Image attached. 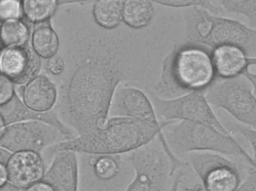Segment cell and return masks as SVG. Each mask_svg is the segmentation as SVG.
I'll list each match as a JSON object with an SVG mask.
<instances>
[{"instance_id":"cell-1","label":"cell","mask_w":256,"mask_h":191,"mask_svg":"<svg viewBox=\"0 0 256 191\" xmlns=\"http://www.w3.org/2000/svg\"><path fill=\"white\" fill-rule=\"evenodd\" d=\"M162 130L140 120L116 117L94 132L55 144L50 150L52 154L70 150L92 156L120 155L142 148L156 138L162 148L167 150L169 147L162 134Z\"/></svg>"},{"instance_id":"cell-2","label":"cell","mask_w":256,"mask_h":191,"mask_svg":"<svg viewBox=\"0 0 256 191\" xmlns=\"http://www.w3.org/2000/svg\"><path fill=\"white\" fill-rule=\"evenodd\" d=\"M216 79L211 54L202 46L176 44L163 60L154 96L164 100L204 91Z\"/></svg>"},{"instance_id":"cell-3","label":"cell","mask_w":256,"mask_h":191,"mask_svg":"<svg viewBox=\"0 0 256 191\" xmlns=\"http://www.w3.org/2000/svg\"><path fill=\"white\" fill-rule=\"evenodd\" d=\"M184 20L182 43L212 50L221 46H234L248 58H256V29L237 20L214 15L202 8H186Z\"/></svg>"},{"instance_id":"cell-4","label":"cell","mask_w":256,"mask_h":191,"mask_svg":"<svg viewBox=\"0 0 256 191\" xmlns=\"http://www.w3.org/2000/svg\"><path fill=\"white\" fill-rule=\"evenodd\" d=\"M172 154L178 156L198 152L242 157L256 168V158L250 156L235 139L204 124L194 122L172 121L162 130Z\"/></svg>"},{"instance_id":"cell-5","label":"cell","mask_w":256,"mask_h":191,"mask_svg":"<svg viewBox=\"0 0 256 191\" xmlns=\"http://www.w3.org/2000/svg\"><path fill=\"white\" fill-rule=\"evenodd\" d=\"M204 95L210 105L224 110L240 122L256 130V86L245 77L216 78L204 90Z\"/></svg>"},{"instance_id":"cell-6","label":"cell","mask_w":256,"mask_h":191,"mask_svg":"<svg viewBox=\"0 0 256 191\" xmlns=\"http://www.w3.org/2000/svg\"><path fill=\"white\" fill-rule=\"evenodd\" d=\"M154 142L129 156L135 176L126 191H170L174 184L176 170L161 144L159 147Z\"/></svg>"},{"instance_id":"cell-7","label":"cell","mask_w":256,"mask_h":191,"mask_svg":"<svg viewBox=\"0 0 256 191\" xmlns=\"http://www.w3.org/2000/svg\"><path fill=\"white\" fill-rule=\"evenodd\" d=\"M150 100L156 116L162 122L186 120L208 126L223 134L234 136L220 122L212 110L204 95V91L192 92L179 98L164 100L148 92Z\"/></svg>"},{"instance_id":"cell-8","label":"cell","mask_w":256,"mask_h":191,"mask_svg":"<svg viewBox=\"0 0 256 191\" xmlns=\"http://www.w3.org/2000/svg\"><path fill=\"white\" fill-rule=\"evenodd\" d=\"M189 160L205 191H235L240 186V172L226 156L198 152L190 153Z\"/></svg>"},{"instance_id":"cell-9","label":"cell","mask_w":256,"mask_h":191,"mask_svg":"<svg viewBox=\"0 0 256 191\" xmlns=\"http://www.w3.org/2000/svg\"><path fill=\"white\" fill-rule=\"evenodd\" d=\"M56 137L54 128L45 124L38 122L16 123L6 126L0 147L12 154L22 151L40 153L52 146Z\"/></svg>"},{"instance_id":"cell-10","label":"cell","mask_w":256,"mask_h":191,"mask_svg":"<svg viewBox=\"0 0 256 191\" xmlns=\"http://www.w3.org/2000/svg\"><path fill=\"white\" fill-rule=\"evenodd\" d=\"M8 182L24 190L42 180L46 168L40 153L22 151L12 154L6 162Z\"/></svg>"},{"instance_id":"cell-11","label":"cell","mask_w":256,"mask_h":191,"mask_svg":"<svg viewBox=\"0 0 256 191\" xmlns=\"http://www.w3.org/2000/svg\"><path fill=\"white\" fill-rule=\"evenodd\" d=\"M40 60L25 46H13L0 56V70L18 84L32 79L40 68Z\"/></svg>"},{"instance_id":"cell-12","label":"cell","mask_w":256,"mask_h":191,"mask_svg":"<svg viewBox=\"0 0 256 191\" xmlns=\"http://www.w3.org/2000/svg\"><path fill=\"white\" fill-rule=\"evenodd\" d=\"M118 112L123 116L140 120L158 128L170 122H159L148 96L133 87L122 88L117 96Z\"/></svg>"},{"instance_id":"cell-13","label":"cell","mask_w":256,"mask_h":191,"mask_svg":"<svg viewBox=\"0 0 256 191\" xmlns=\"http://www.w3.org/2000/svg\"><path fill=\"white\" fill-rule=\"evenodd\" d=\"M54 154L44 180L52 183L60 191H78L79 165L76 153L60 150Z\"/></svg>"},{"instance_id":"cell-14","label":"cell","mask_w":256,"mask_h":191,"mask_svg":"<svg viewBox=\"0 0 256 191\" xmlns=\"http://www.w3.org/2000/svg\"><path fill=\"white\" fill-rule=\"evenodd\" d=\"M211 56L216 76L221 79L240 76L251 59L240 48L230 46L216 48Z\"/></svg>"},{"instance_id":"cell-15","label":"cell","mask_w":256,"mask_h":191,"mask_svg":"<svg viewBox=\"0 0 256 191\" xmlns=\"http://www.w3.org/2000/svg\"><path fill=\"white\" fill-rule=\"evenodd\" d=\"M56 98L54 86L48 78H36L25 87L23 100L28 107L34 111H48L54 104Z\"/></svg>"},{"instance_id":"cell-16","label":"cell","mask_w":256,"mask_h":191,"mask_svg":"<svg viewBox=\"0 0 256 191\" xmlns=\"http://www.w3.org/2000/svg\"><path fill=\"white\" fill-rule=\"evenodd\" d=\"M154 16L156 8L152 1L124 2L123 20L132 28H148L154 22Z\"/></svg>"},{"instance_id":"cell-17","label":"cell","mask_w":256,"mask_h":191,"mask_svg":"<svg viewBox=\"0 0 256 191\" xmlns=\"http://www.w3.org/2000/svg\"><path fill=\"white\" fill-rule=\"evenodd\" d=\"M123 1H98L94 8V18L101 26L113 28L123 20Z\"/></svg>"},{"instance_id":"cell-18","label":"cell","mask_w":256,"mask_h":191,"mask_svg":"<svg viewBox=\"0 0 256 191\" xmlns=\"http://www.w3.org/2000/svg\"><path fill=\"white\" fill-rule=\"evenodd\" d=\"M94 176L102 181H110L118 176L121 171L120 155L93 156L88 160Z\"/></svg>"},{"instance_id":"cell-19","label":"cell","mask_w":256,"mask_h":191,"mask_svg":"<svg viewBox=\"0 0 256 191\" xmlns=\"http://www.w3.org/2000/svg\"><path fill=\"white\" fill-rule=\"evenodd\" d=\"M32 42L36 52L44 58L54 56L58 50V38L48 24H42L36 28L34 32Z\"/></svg>"},{"instance_id":"cell-20","label":"cell","mask_w":256,"mask_h":191,"mask_svg":"<svg viewBox=\"0 0 256 191\" xmlns=\"http://www.w3.org/2000/svg\"><path fill=\"white\" fill-rule=\"evenodd\" d=\"M28 34L26 25L14 20L4 22L0 32L2 42L6 46H20L26 40Z\"/></svg>"},{"instance_id":"cell-21","label":"cell","mask_w":256,"mask_h":191,"mask_svg":"<svg viewBox=\"0 0 256 191\" xmlns=\"http://www.w3.org/2000/svg\"><path fill=\"white\" fill-rule=\"evenodd\" d=\"M56 6L55 1H24L23 9L25 15L32 22H40L52 14Z\"/></svg>"},{"instance_id":"cell-22","label":"cell","mask_w":256,"mask_h":191,"mask_svg":"<svg viewBox=\"0 0 256 191\" xmlns=\"http://www.w3.org/2000/svg\"><path fill=\"white\" fill-rule=\"evenodd\" d=\"M218 4L224 12L238 14L248 18L253 28L256 24V1H218Z\"/></svg>"},{"instance_id":"cell-23","label":"cell","mask_w":256,"mask_h":191,"mask_svg":"<svg viewBox=\"0 0 256 191\" xmlns=\"http://www.w3.org/2000/svg\"><path fill=\"white\" fill-rule=\"evenodd\" d=\"M20 4L16 1L0 2V18L3 20H13L20 15Z\"/></svg>"},{"instance_id":"cell-24","label":"cell","mask_w":256,"mask_h":191,"mask_svg":"<svg viewBox=\"0 0 256 191\" xmlns=\"http://www.w3.org/2000/svg\"><path fill=\"white\" fill-rule=\"evenodd\" d=\"M234 132L242 136L244 139L248 142L250 148L252 150L253 156L256 155V130L250 126H232V130L230 131V134Z\"/></svg>"},{"instance_id":"cell-25","label":"cell","mask_w":256,"mask_h":191,"mask_svg":"<svg viewBox=\"0 0 256 191\" xmlns=\"http://www.w3.org/2000/svg\"><path fill=\"white\" fill-rule=\"evenodd\" d=\"M14 93L11 80L6 76L0 74V105H3L10 100Z\"/></svg>"},{"instance_id":"cell-26","label":"cell","mask_w":256,"mask_h":191,"mask_svg":"<svg viewBox=\"0 0 256 191\" xmlns=\"http://www.w3.org/2000/svg\"><path fill=\"white\" fill-rule=\"evenodd\" d=\"M235 191H256V172L254 168H250L245 180Z\"/></svg>"},{"instance_id":"cell-27","label":"cell","mask_w":256,"mask_h":191,"mask_svg":"<svg viewBox=\"0 0 256 191\" xmlns=\"http://www.w3.org/2000/svg\"><path fill=\"white\" fill-rule=\"evenodd\" d=\"M25 191H60L56 186L45 180H40L30 186Z\"/></svg>"},{"instance_id":"cell-28","label":"cell","mask_w":256,"mask_h":191,"mask_svg":"<svg viewBox=\"0 0 256 191\" xmlns=\"http://www.w3.org/2000/svg\"><path fill=\"white\" fill-rule=\"evenodd\" d=\"M256 58H251L241 74L242 76L245 77L254 86H256Z\"/></svg>"},{"instance_id":"cell-29","label":"cell","mask_w":256,"mask_h":191,"mask_svg":"<svg viewBox=\"0 0 256 191\" xmlns=\"http://www.w3.org/2000/svg\"><path fill=\"white\" fill-rule=\"evenodd\" d=\"M64 61L60 57H52L48 61V68L54 74H60L64 70Z\"/></svg>"},{"instance_id":"cell-30","label":"cell","mask_w":256,"mask_h":191,"mask_svg":"<svg viewBox=\"0 0 256 191\" xmlns=\"http://www.w3.org/2000/svg\"><path fill=\"white\" fill-rule=\"evenodd\" d=\"M8 182V168L6 163L0 162V188Z\"/></svg>"},{"instance_id":"cell-31","label":"cell","mask_w":256,"mask_h":191,"mask_svg":"<svg viewBox=\"0 0 256 191\" xmlns=\"http://www.w3.org/2000/svg\"><path fill=\"white\" fill-rule=\"evenodd\" d=\"M0 191H25V190L18 187V186H16L14 184L8 182L6 185L0 188Z\"/></svg>"},{"instance_id":"cell-32","label":"cell","mask_w":256,"mask_h":191,"mask_svg":"<svg viewBox=\"0 0 256 191\" xmlns=\"http://www.w3.org/2000/svg\"><path fill=\"white\" fill-rule=\"evenodd\" d=\"M11 155L12 153L0 147V162L6 163V164Z\"/></svg>"},{"instance_id":"cell-33","label":"cell","mask_w":256,"mask_h":191,"mask_svg":"<svg viewBox=\"0 0 256 191\" xmlns=\"http://www.w3.org/2000/svg\"><path fill=\"white\" fill-rule=\"evenodd\" d=\"M6 121L3 118V117L0 115V140H2V137L4 136V132H6Z\"/></svg>"},{"instance_id":"cell-34","label":"cell","mask_w":256,"mask_h":191,"mask_svg":"<svg viewBox=\"0 0 256 191\" xmlns=\"http://www.w3.org/2000/svg\"><path fill=\"white\" fill-rule=\"evenodd\" d=\"M180 183V180H176L174 181V186H172V191H176L178 188V184Z\"/></svg>"}]
</instances>
